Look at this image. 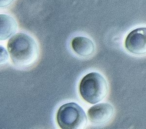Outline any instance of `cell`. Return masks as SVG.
Returning <instances> with one entry per match:
<instances>
[{
	"mask_svg": "<svg viewBox=\"0 0 146 129\" xmlns=\"http://www.w3.org/2000/svg\"><path fill=\"white\" fill-rule=\"evenodd\" d=\"M7 47L11 61L18 66H30L38 59L39 48L36 42L25 33L19 32L12 36Z\"/></svg>",
	"mask_w": 146,
	"mask_h": 129,
	"instance_id": "cell-1",
	"label": "cell"
},
{
	"mask_svg": "<svg viewBox=\"0 0 146 129\" xmlns=\"http://www.w3.org/2000/svg\"><path fill=\"white\" fill-rule=\"evenodd\" d=\"M79 92L84 101L95 104L107 94L108 84L102 74L96 72H91L82 79L79 84Z\"/></svg>",
	"mask_w": 146,
	"mask_h": 129,
	"instance_id": "cell-2",
	"label": "cell"
},
{
	"mask_svg": "<svg viewBox=\"0 0 146 129\" xmlns=\"http://www.w3.org/2000/svg\"><path fill=\"white\" fill-rule=\"evenodd\" d=\"M56 120L62 129H80L86 126L87 118L85 111L78 104L70 102L59 107Z\"/></svg>",
	"mask_w": 146,
	"mask_h": 129,
	"instance_id": "cell-3",
	"label": "cell"
},
{
	"mask_svg": "<svg viewBox=\"0 0 146 129\" xmlns=\"http://www.w3.org/2000/svg\"><path fill=\"white\" fill-rule=\"evenodd\" d=\"M124 45L133 55H146V27H141L131 31L125 38Z\"/></svg>",
	"mask_w": 146,
	"mask_h": 129,
	"instance_id": "cell-4",
	"label": "cell"
},
{
	"mask_svg": "<svg viewBox=\"0 0 146 129\" xmlns=\"http://www.w3.org/2000/svg\"><path fill=\"white\" fill-rule=\"evenodd\" d=\"M114 114L113 107L108 103H100L91 107L87 115L91 122L96 124H101L108 122Z\"/></svg>",
	"mask_w": 146,
	"mask_h": 129,
	"instance_id": "cell-5",
	"label": "cell"
},
{
	"mask_svg": "<svg viewBox=\"0 0 146 129\" xmlns=\"http://www.w3.org/2000/svg\"><path fill=\"white\" fill-rule=\"evenodd\" d=\"M71 47L76 53L82 57H88L95 51L93 41L84 36L75 37L72 40Z\"/></svg>",
	"mask_w": 146,
	"mask_h": 129,
	"instance_id": "cell-6",
	"label": "cell"
},
{
	"mask_svg": "<svg viewBox=\"0 0 146 129\" xmlns=\"http://www.w3.org/2000/svg\"><path fill=\"white\" fill-rule=\"evenodd\" d=\"M18 24L12 16L6 14L0 15V39L5 40L14 35L17 30Z\"/></svg>",
	"mask_w": 146,
	"mask_h": 129,
	"instance_id": "cell-7",
	"label": "cell"
},
{
	"mask_svg": "<svg viewBox=\"0 0 146 129\" xmlns=\"http://www.w3.org/2000/svg\"><path fill=\"white\" fill-rule=\"evenodd\" d=\"M8 53L2 45L1 46V65L6 63V62L8 60Z\"/></svg>",
	"mask_w": 146,
	"mask_h": 129,
	"instance_id": "cell-8",
	"label": "cell"
},
{
	"mask_svg": "<svg viewBox=\"0 0 146 129\" xmlns=\"http://www.w3.org/2000/svg\"><path fill=\"white\" fill-rule=\"evenodd\" d=\"M14 0H0V7H6L12 3Z\"/></svg>",
	"mask_w": 146,
	"mask_h": 129,
	"instance_id": "cell-9",
	"label": "cell"
}]
</instances>
